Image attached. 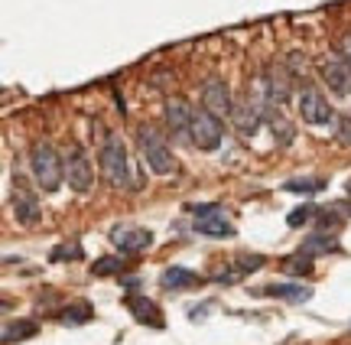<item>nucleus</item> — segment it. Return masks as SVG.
I'll use <instances>...</instances> for the list:
<instances>
[{
  "label": "nucleus",
  "instance_id": "obj_1",
  "mask_svg": "<svg viewBox=\"0 0 351 345\" xmlns=\"http://www.w3.org/2000/svg\"><path fill=\"white\" fill-rule=\"evenodd\" d=\"M137 143H140L143 160H147V167H150L156 176H169V173H173L176 160H173V150H169V141H166L153 124H140L137 128Z\"/></svg>",
  "mask_w": 351,
  "mask_h": 345
},
{
  "label": "nucleus",
  "instance_id": "obj_2",
  "mask_svg": "<svg viewBox=\"0 0 351 345\" xmlns=\"http://www.w3.org/2000/svg\"><path fill=\"white\" fill-rule=\"evenodd\" d=\"M29 169H33V179H36V186L43 192H56L65 179V163L59 160V154L52 150L49 143H33Z\"/></svg>",
  "mask_w": 351,
  "mask_h": 345
},
{
  "label": "nucleus",
  "instance_id": "obj_3",
  "mask_svg": "<svg viewBox=\"0 0 351 345\" xmlns=\"http://www.w3.org/2000/svg\"><path fill=\"white\" fill-rule=\"evenodd\" d=\"M98 163H101V176L108 179V186L130 189V163H127L124 141L117 134H108V141H104V147L98 154Z\"/></svg>",
  "mask_w": 351,
  "mask_h": 345
},
{
  "label": "nucleus",
  "instance_id": "obj_4",
  "mask_svg": "<svg viewBox=\"0 0 351 345\" xmlns=\"http://www.w3.org/2000/svg\"><path fill=\"white\" fill-rule=\"evenodd\" d=\"M221 134H225L221 117H215L212 111H205V108L192 115V143H195L199 150H215V147L221 143Z\"/></svg>",
  "mask_w": 351,
  "mask_h": 345
},
{
  "label": "nucleus",
  "instance_id": "obj_5",
  "mask_svg": "<svg viewBox=\"0 0 351 345\" xmlns=\"http://www.w3.org/2000/svg\"><path fill=\"white\" fill-rule=\"evenodd\" d=\"M192 212H195L192 228L199 231V235H208V238H231V235H234L231 222L221 215V209H218V205H195Z\"/></svg>",
  "mask_w": 351,
  "mask_h": 345
},
{
  "label": "nucleus",
  "instance_id": "obj_6",
  "mask_svg": "<svg viewBox=\"0 0 351 345\" xmlns=\"http://www.w3.org/2000/svg\"><path fill=\"white\" fill-rule=\"evenodd\" d=\"M300 115L306 124H313V128H326V124H332L335 121V108L319 95L315 88H306L300 95Z\"/></svg>",
  "mask_w": 351,
  "mask_h": 345
},
{
  "label": "nucleus",
  "instance_id": "obj_7",
  "mask_svg": "<svg viewBox=\"0 0 351 345\" xmlns=\"http://www.w3.org/2000/svg\"><path fill=\"white\" fill-rule=\"evenodd\" d=\"M65 179H69V186L75 192H88L91 189V182H95V169L88 163V156L82 147H72L69 156H65Z\"/></svg>",
  "mask_w": 351,
  "mask_h": 345
},
{
  "label": "nucleus",
  "instance_id": "obj_8",
  "mask_svg": "<svg viewBox=\"0 0 351 345\" xmlns=\"http://www.w3.org/2000/svg\"><path fill=\"white\" fill-rule=\"evenodd\" d=\"M202 108L212 111L215 117H231L234 102H231V91H228V85L221 78H208V82L202 85Z\"/></svg>",
  "mask_w": 351,
  "mask_h": 345
},
{
  "label": "nucleus",
  "instance_id": "obj_9",
  "mask_svg": "<svg viewBox=\"0 0 351 345\" xmlns=\"http://www.w3.org/2000/svg\"><path fill=\"white\" fill-rule=\"evenodd\" d=\"M111 241L121 254H140L153 244V235L147 228H134V225H117L111 228Z\"/></svg>",
  "mask_w": 351,
  "mask_h": 345
},
{
  "label": "nucleus",
  "instance_id": "obj_10",
  "mask_svg": "<svg viewBox=\"0 0 351 345\" xmlns=\"http://www.w3.org/2000/svg\"><path fill=\"white\" fill-rule=\"evenodd\" d=\"M192 108L186 98H169L166 102V124L173 130L176 141H192Z\"/></svg>",
  "mask_w": 351,
  "mask_h": 345
},
{
  "label": "nucleus",
  "instance_id": "obj_11",
  "mask_svg": "<svg viewBox=\"0 0 351 345\" xmlns=\"http://www.w3.org/2000/svg\"><path fill=\"white\" fill-rule=\"evenodd\" d=\"M261 121H263V111L254 102H238L234 111H231V124H234L241 141H251L257 134V128H261Z\"/></svg>",
  "mask_w": 351,
  "mask_h": 345
},
{
  "label": "nucleus",
  "instance_id": "obj_12",
  "mask_svg": "<svg viewBox=\"0 0 351 345\" xmlns=\"http://www.w3.org/2000/svg\"><path fill=\"white\" fill-rule=\"evenodd\" d=\"M322 78H326L328 91H335L339 98L351 95V65L345 59H332V62L322 65Z\"/></svg>",
  "mask_w": 351,
  "mask_h": 345
},
{
  "label": "nucleus",
  "instance_id": "obj_13",
  "mask_svg": "<svg viewBox=\"0 0 351 345\" xmlns=\"http://www.w3.org/2000/svg\"><path fill=\"white\" fill-rule=\"evenodd\" d=\"M13 215L20 225H36L39 222V202L33 192H26V186L16 179V192H13Z\"/></svg>",
  "mask_w": 351,
  "mask_h": 345
},
{
  "label": "nucleus",
  "instance_id": "obj_14",
  "mask_svg": "<svg viewBox=\"0 0 351 345\" xmlns=\"http://www.w3.org/2000/svg\"><path fill=\"white\" fill-rule=\"evenodd\" d=\"M263 95H267V104L270 108H283L289 102V82L283 72H274V69H267L263 72Z\"/></svg>",
  "mask_w": 351,
  "mask_h": 345
},
{
  "label": "nucleus",
  "instance_id": "obj_15",
  "mask_svg": "<svg viewBox=\"0 0 351 345\" xmlns=\"http://www.w3.org/2000/svg\"><path fill=\"white\" fill-rule=\"evenodd\" d=\"M127 309H130L140 322H147V326H153V329H163V313H160L156 303L147 300V296H127Z\"/></svg>",
  "mask_w": 351,
  "mask_h": 345
},
{
  "label": "nucleus",
  "instance_id": "obj_16",
  "mask_svg": "<svg viewBox=\"0 0 351 345\" xmlns=\"http://www.w3.org/2000/svg\"><path fill=\"white\" fill-rule=\"evenodd\" d=\"M261 294L276 296V300H289V303H306V300L313 296V290L302 287V283H270V287H263Z\"/></svg>",
  "mask_w": 351,
  "mask_h": 345
},
{
  "label": "nucleus",
  "instance_id": "obj_17",
  "mask_svg": "<svg viewBox=\"0 0 351 345\" xmlns=\"http://www.w3.org/2000/svg\"><path fill=\"white\" fill-rule=\"evenodd\" d=\"M160 283H163L166 290H186V287H195V283H199V274H192L189 267H166Z\"/></svg>",
  "mask_w": 351,
  "mask_h": 345
},
{
  "label": "nucleus",
  "instance_id": "obj_18",
  "mask_svg": "<svg viewBox=\"0 0 351 345\" xmlns=\"http://www.w3.org/2000/svg\"><path fill=\"white\" fill-rule=\"evenodd\" d=\"M270 130H274V137H276V143H280V147H289V143H293V137H296V128H293V124H289L280 111H270Z\"/></svg>",
  "mask_w": 351,
  "mask_h": 345
},
{
  "label": "nucleus",
  "instance_id": "obj_19",
  "mask_svg": "<svg viewBox=\"0 0 351 345\" xmlns=\"http://www.w3.org/2000/svg\"><path fill=\"white\" fill-rule=\"evenodd\" d=\"M300 251H302V254H309V257L332 254V251H339V241H335V238H326V235H313L309 241H302Z\"/></svg>",
  "mask_w": 351,
  "mask_h": 345
},
{
  "label": "nucleus",
  "instance_id": "obj_20",
  "mask_svg": "<svg viewBox=\"0 0 351 345\" xmlns=\"http://www.w3.org/2000/svg\"><path fill=\"white\" fill-rule=\"evenodd\" d=\"M287 192H300V195H313V192H322L326 189V179L319 176H306V179H289L287 186H283Z\"/></svg>",
  "mask_w": 351,
  "mask_h": 345
},
{
  "label": "nucleus",
  "instance_id": "obj_21",
  "mask_svg": "<svg viewBox=\"0 0 351 345\" xmlns=\"http://www.w3.org/2000/svg\"><path fill=\"white\" fill-rule=\"evenodd\" d=\"M36 333V326L33 322H7L3 326V342H20V339H29V335Z\"/></svg>",
  "mask_w": 351,
  "mask_h": 345
},
{
  "label": "nucleus",
  "instance_id": "obj_22",
  "mask_svg": "<svg viewBox=\"0 0 351 345\" xmlns=\"http://www.w3.org/2000/svg\"><path fill=\"white\" fill-rule=\"evenodd\" d=\"M91 320V307L88 303H72V307L62 313V322L65 326H82V322Z\"/></svg>",
  "mask_w": 351,
  "mask_h": 345
},
{
  "label": "nucleus",
  "instance_id": "obj_23",
  "mask_svg": "<svg viewBox=\"0 0 351 345\" xmlns=\"http://www.w3.org/2000/svg\"><path fill=\"white\" fill-rule=\"evenodd\" d=\"M283 267H287V274H293V277H300V274H309V270H313V257L309 254H293V257H287V264H283Z\"/></svg>",
  "mask_w": 351,
  "mask_h": 345
},
{
  "label": "nucleus",
  "instance_id": "obj_24",
  "mask_svg": "<svg viewBox=\"0 0 351 345\" xmlns=\"http://www.w3.org/2000/svg\"><path fill=\"white\" fill-rule=\"evenodd\" d=\"M121 270H124V261H121V257H101V261H95L91 274H98V277H108V274H121Z\"/></svg>",
  "mask_w": 351,
  "mask_h": 345
},
{
  "label": "nucleus",
  "instance_id": "obj_25",
  "mask_svg": "<svg viewBox=\"0 0 351 345\" xmlns=\"http://www.w3.org/2000/svg\"><path fill=\"white\" fill-rule=\"evenodd\" d=\"M313 215H319L313 205H300V209H293V212H289L287 225H289V228H300V225H306V222H309Z\"/></svg>",
  "mask_w": 351,
  "mask_h": 345
},
{
  "label": "nucleus",
  "instance_id": "obj_26",
  "mask_svg": "<svg viewBox=\"0 0 351 345\" xmlns=\"http://www.w3.org/2000/svg\"><path fill=\"white\" fill-rule=\"evenodd\" d=\"M261 267H263V257L261 254H241L234 274H251V270H261Z\"/></svg>",
  "mask_w": 351,
  "mask_h": 345
},
{
  "label": "nucleus",
  "instance_id": "obj_27",
  "mask_svg": "<svg viewBox=\"0 0 351 345\" xmlns=\"http://www.w3.org/2000/svg\"><path fill=\"white\" fill-rule=\"evenodd\" d=\"M341 147H351V115H341L339 117V130H335Z\"/></svg>",
  "mask_w": 351,
  "mask_h": 345
},
{
  "label": "nucleus",
  "instance_id": "obj_28",
  "mask_svg": "<svg viewBox=\"0 0 351 345\" xmlns=\"http://www.w3.org/2000/svg\"><path fill=\"white\" fill-rule=\"evenodd\" d=\"M65 257H69V261H78V257H82V248H78V244H65V248H59V251L52 254V261H65Z\"/></svg>",
  "mask_w": 351,
  "mask_h": 345
},
{
  "label": "nucleus",
  "instance_id": "obj_29",
  "mask_svg": "<svg viewBox=\"0 0 351 345\" xmlns=\"http://www.w3.org/2000/svg\"><path fill=\"white\" fill-rule=\"evenodd\" d=\"M335 49H339V56H341V59H345V62L351 65V29H348V33H345V36L339 39V43H335Z\"/></svg>",
  "mask_w": 351,
  "mask_h": 345
},
{
  "label": "nucleus",
  "instance_id": "obj_30",
  "mask_svg": "<svg viewBox=\"0 0 351 345\" xmlns=\"http://www.w3.org/2000/svg\"><path fill=\"white\" fill-rule=\"evenodd\" d=\"M348 195H351V179H348Z\"/></svg>",
  "mask_w": 351,
  "mask_h": 345
}]
</instances>
